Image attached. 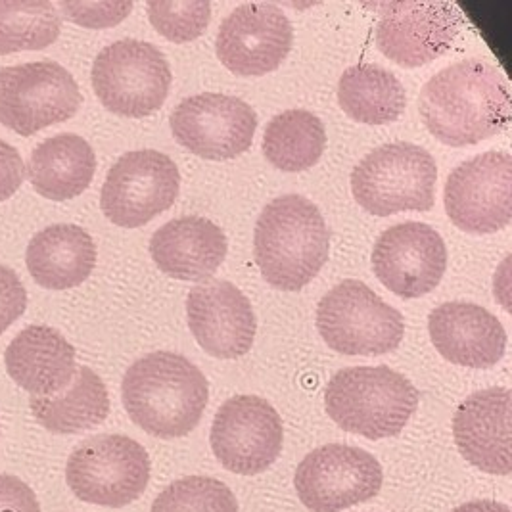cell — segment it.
Returning <instances> with one entry per match:
<instances>
[{"label":"cell","instance_id":"obj_1","mask_svg":"<svg viewBox=\"0 0 512 512\" xmlns=\"http://www.w3.org/2000/svg\"><path fill=\"white\" fill-rule=\"evenodd\" d=\"M420 117L447 146H472L503 133L511 123V89L505 73L482 58L438 71L420 91Z\"/></svg>","mask_w":512,"mask_h":512},{"label":"cell","instance_id":"obj_2","mask_svg":"<svg viewBox=\"0 0 512 512\" xmlns=\"http://www.w3.org/2000/svg\"><path fill=\"white\" fill-rule=\"evenodd\" d=\"M121 397L129 419L162 440L183 438L202 420L210 388L187 357L156 351L135 361L123 376Z\"/></svg>","mask_w":512,"mask_h":512},{"label":"cell","instance_id":"obj_3","mask_svg":"<svg viewBox=\"0 0 512 512\" xmlns=\"http://www.w3.org/2000/svg\"><path fill=\"white\" fill-rule=\"evenodd\" d=\"M256 263L271 286L298 292L315 279L330 256V231L319 208L298 194L265 206L254 236Z\"/></svg>","mask_w":512,"mask_h":512},{"label":"cell","instance_id":"obj_4","mask_svg":"<svg viewBox=\"0 0 512 512\" xmlns=\"http://www.w3.org/2000/svg\"><path fill=\"white\" fill-rule=\"evenodd\" d=\"M419 390L390 367H350L334 374L325 392L328 417L367 440L399 436L419 407Z\"/></svg>","mask_w":512,"mask_h":512},{"label":"cell","instance_id":"obj_5","mask_svg":"<svg viewBox=\"0 0 512 512\" xmlns=\"http://www.w3.org/2000/svg\"><path fill=\"white\" fill-rule=\"evenodd\" d=\"M438 167L432 154L413 142H390L367 154L351 173L357 204L378 217L428 211L436 200Z\"/></svg>","mask_w":512,"mask_h":512},{"label":"cell","instance_id":"obj_6","mask_svg":"<svg viewBox=\"0 0 512 512\" xmlns=\"http://www.w3.org/2000/svg\"><path fill=\"white\" fill-rule=\"evenodd\" d=\"M317 328L330 350L344 355H386L405 336L403 315L361 280H344L317 307Z\"/></svg>","mask_w":512,"mask_h":512},{"label":"cell","instance_id":"obj_7","mask_svg":"<svg viewBox=\"0 0 512 512\" xmlns=\"http://www.w3.org/2000/svg\"><path fill=\"white\" fill-rule=\"evenodd\" d=\"M150 472V457L139 442L121 434H102L73 449L66 482L85 503L123 509L148 488Z\"/></svg>","mask_w":512,"mask_h":512},{"label":"cell","instance_id":"obj_8","mask_svg":"<svg viewBox=\"0 0 512 512\" xmlns=\"http://www.w3.org/2000/svg\"><path fill=\"white\" fill-rule=\"evenodd\" d=\"M93 89L102 106L117 116H150L162 108L169 94L171 68L152 43L123 39L98 52Z\"/></svg>","mask_w":512,"mask_h":512},{"label":"cell","instance_id":"obj_9","mask_svg":"<svg viewBox=\"0 0 512 512\" xmlns=\"http://www.w3.org/2000/svg\"><path fill=\"white\" fill-rule=\"evenodd\" d=\"M83 96L70 71L43 60L0 70V123L22 137L77 114Z\"/></svg>","mask_w":512,"mask_h":512},{"label":"cell","instance_id":"obj_10","mask_svg":"<svg viewBox=\"0 0 512 512\" xmlns=\"http://www.w3.org/2000/svg\"><path fill=\"white\" fill-rule=\"evenodd\" d=\"M181 173L175 162L158 150L127 152L104 181L100 208L123 229H137L169 210L179 198Z\"/></svg>","mask_w":512,"mask_h":512},{"label":"cell","instance_id":"obj_11","mask_svg":"<svg viewBox=\"0 0 512 512\" xmlns=\"http://www.w3.org/2000/svg\"><path fill=\"white\" fill-rule=\"evenodd\" d=\"M382 466L371 453L328 443L313 449L298 465L294 486L313 512H342L371 501L382 489Z\"/></svg>","mask_w":512,"mask_h":512},{"label":"cell","instance_id":"obj_12","mask_svg":"<svg viewBox=\"0 0 512 512\" xmlns=\"http://www.w3.org/2000/svg\"><path fill=\"white\" fill-rule=\"evenodd\" d=\"M511 188V154L489 150L451 171L443 190L445 211L465 233H497L511 223Z\"/></svg>","mask_w":512,"mask_h":512},{"label":"cell","instance_id":"obj_13","mask_svg":"<svg viewBox=\"0 0 512 512\" xmlns=\"http://www.w3.org/2000/svg\"><path fill=\"white\" fill-rule=\"evenodd\" d=\"M376 45L403 68L434 62L453 47L465 18L453 2H386L376 6Z\"/></svg>","mask_w":512,"mask_h":512},{"label":"cell","instance_id":"obj_14","mask_svg":"<svg viewBox=\"0 0 512 512\" xmlns=\"http://www.w3.org/2000/svg\"><path fill=\"white\" fill-rule=\"evenodd\" d=\"M211 449L229 472L254 476L279 459L284 428L277 409L263 397L225 401L211 424Z\"/></svg>","mask_w":512,"mask_h":512},{"label":"cell","instance_id":"obj_15","mask_svg":"<svg viewBox=\"0 0 512 512\" xmlns=\"http://www.w3.org/2000/svg\"><path fill=\"white\" fill-rule=\"evenodd\" d=\"M171 133L181 146L206 160H233L256 135V110L242 98L200 93L185 98L171 112Z\"/></svg>","mask_w":512,"mask_h":512},{"label":"cell","instance_id":"obj_16","mask_svg":"<svg viewBox=\"0 0 512 512\" xmlns=\"http://www.w3.org/2000/svg\"><path fill=\"white\" fill-rule=\"evenodd\" d=\"M292 41V24L277 4L248 2L225 18L215 48L227 70L242 77H259L279 70Z\"/></svg>","mask_w":512,"mask_h":512},{"label":"cell","instance_id":"obj_17","mask_svg":"<svg viewBox=\"0 0 512 512\" xmlns=\"http://www.w3.org/2000/svg\"><path fill=\"white\" fill-rule=\"evenodd\" d=\"M445 269V242L426 223L394 225L374 244V275L399 298L411 300L432 292L442 282Z\"/></svg>","mask_w":512,"mask_h":512},{"label":"cell","instance_id":"obj_18","mask_svg":"<svg viewBox=\"0 0 512 512\" xmlns=\"http://www.w3.org/2000/svg\"><path fill=\"white\" fill-rule=\"evenodd\" d=\"M188 328L200 348L217 359L246 355L256 338V315L250 300L227 280L210 279L190 290Z\"/></svg>","mask_w":512,"mask_h":512},{"label":"cell","instance_id":"obj_19","mask_svg":"<svg viewBox=\"0 0 512 512\" xmlns=\"http://www.w3.org/2000/svg\"><path fill=\"white\" fill-rule=\"evenodd\" d=\"M455 443L470 465L497 476L512 472L511 390L488 388L459 405L453 419Z\"/></svg>","mask_w":512,"mask_h":512},{"label":"cell","instance_id":"obj_20","mask_svg":"<svg viewBox=\"0 0 512 512\" xmlns=\"http://www.w3.org/2000/svg\"><path fill=\"white\" fill-rule=\"evenodd\" d=\"M428 332L443 359L466 369L497 365L507 348L501 321L482 305L443 303L428 317Z\"/></svg>","mask_w":512,"mask_h":512},{"label":"cell","instance_id":"obj_21","mask_svg":"<svg viewBox=\"0 0 512 512\" xmlns=\"http://www.w3.org/2000/svg\"><path fill=\"white\" fill-rule=\"evenodd\" d=\"M150 256L167 277L208 280L227 257V236L210 219L185 215L152 234Z\"/></svg>","mask_w":512,"mask_h":512},{"label":"cell","instance_id":"obj_22","mask_svg":"<svg viewBox=\"0 0 512 512\" xmlns=\"http://www.w3.org/2000/svg\"><path fill=\"white\" fill-rule=\"evenodd\" d=\"M10 378L31 397H52L73 380L75 348L52 326L24 328L4 351Z\"/></svg>","mask_w":512,"mask_h":512},{"label":"cell","instance_id":"obj_23","mask_svg":"<svg viewBox=\"0 0 512 512\" xmlns=\"http://www.w3.org/2000/svg\"><path fill=\"white\" fill-rule=\"evenodd\" d=\"M27 269L47 290H68L91 277L96 265L93 236L77 225H52L27 246Z\"/></svg>","mask_w":512,"mask_h":512},{"label":"cell","instance_id":"obj_24","mask_svg":"<svg viewBox=\"0 0 512 512\" xmlns=\"http://www.w3.org/2000/svg\"><path fill=\"white\" fill-rule=\"evenodd\" d=\"M94 171L93 146L73 133L43 140L27 163V175L33 188L54 202H64L83 194L93 183Z\"/></svg>","mask_w":512,"mask_h":512},{"label":"cell","instance_id":"obj_25","mask_svg":"<svg viewBox=\"0 0 512 512\" xmlns=\"http://www.w3.org/2000/svg\"><path fill=\"white\" fill-rule=\"evenodd\" d=\"M37 422L52 434H77L102 424L110 415V396L102 378L89 367H77L70 386L52 397H31Z\"/></svg>","mask_w":512,"mask_h":512},{"label":"cell","instance_id":"obj_26","mask_svg":"<svg viewBox=\"0 0 512 512\" xmlns=\"http://www.w3.org/2000/svg\"><path fill=\"white\" fill-rule=\"evenodd\" d=\"M338 102L359 123L386 125L403 114L407 94L392 71L376 64H359L342 73Z\"/></svg>","mask_w":512,"mask_h":512},{"label":"cell","instance_id":"obj_27","mask_svg":"<svg viewBox=\"0 0 512 512\" xmlns=\"http://www.w3.org/2000/svg\"><path fill=\"white\" fill-rule=\"evenodd\" d=\"M326 146L325 123L307 110H286L267 123L263 154L277 169L296 173L321 160Z\"/></svg>","mask_w":512,"mask_h":512},{"label":"cell","instance_id":"obj_28","mask_svg":"<svg viewBox=\"0 0 512 512\" xmlns=\"http://www.w3.org/2000/svg\"><path fill=\"white\" fill-rule=\"evenodd\" d=\"M60 31L62 18L52 2H0V56L50 47Z\"/></svg>","mask_w":512,"mask_h":512},{"label":"cell","instance_id":"obj_29","mask_svg":"<svg viewBox=\"0 0 512 512\" xmlns=\"http://www.w3.org/2000/svg\"><path fill=\"white\" fill-rule=\"evenodd\" d=\"M150 512H238V503L221 480L188 476L163 489Z\"/></svg>","mask_w":512,"mask_h":512},{"label":"cell","instance_id":"obj_30","mask_svg":"<svg viewBox=\"0 0 512 512\" xmlns=\"http://www.w3.org/2000/svg\"><path fill=\"white\" fill-rule=\"evenodd\" d=\"M150 24L171 43L198 39L210 25L208 0H156L148 4Z\"/></svg>","mask_w":512,"mask_h":512},{"label":"cell","instance_id":"obj_31","mask_svg":"<svg viewBox=\"0 0 512 512\" xmlns=\"http://www.w3.org/2000/svg\"><path fill=\"white\" fill-rule=\"evenodd\" d=\"M60 8L73 24L102 29L123 22L133 2H60Z\"/></svg>","mask_w":512,"mask_h":512},{"label":"cell","instance_id":"obj_32","mask_svg":"<svg viewBox=\"0 0 512 512\" xmlns=\"http://www.w3.org/2000/svg\"><path fill=\"white\" fill-rule=\"evenodd\" d=\"M27 292L24 282L10 269L0 265V336L25 313Z\"/></svg>","mask_w":512,"mask_h":512},{"label":"cell","instance_id":"obj_33","mask_svg":"<svg viewBox=\"0 0 512 512\" xmlns=\"http://www.w3.org/2000/svg\"><path fill=\"white\" fill-rule=\"evenodd\" d=\"M0 512H41V505L24 480L0 474Z\"/></svg>","mask_w":512,"mask_h":512},{"label":"cell","instance_id":"obj_34","mask_svg":"<svg viewBox=\"0 0 512 512\" xmlns=\"http://www.w3.org/2000/svg\"><path fill=\"white\" fill-rule=\"evenodd\" d=\"M24 160L8 142L0 140V202L12 198L24 183Z\"/></svg>","mask_w":512,"mask_h":512},{"label":"cell","instance_id":"obj_35","mask_svg":"<svg viewBox=\"0 0 512 512\" xmlns=\"http://www.w3.org/2000/svg\"><path fill=\"white\" fill-rule=\"evenodd\" d=\"M451 512H511V509L503 503L497 501H489V499H480V501H470L461 507H457Z\"/></svg>","mask_w":512,"mask_h":512}]
</instances>
